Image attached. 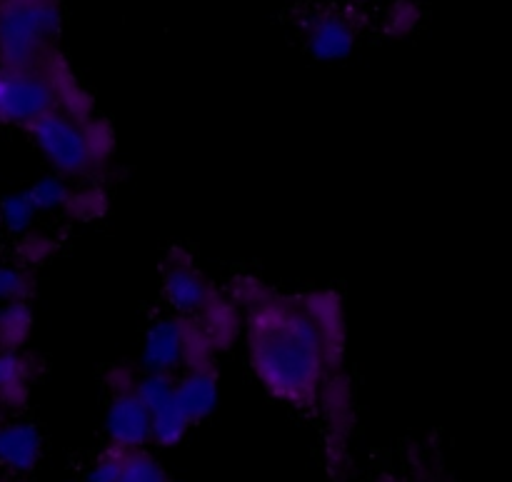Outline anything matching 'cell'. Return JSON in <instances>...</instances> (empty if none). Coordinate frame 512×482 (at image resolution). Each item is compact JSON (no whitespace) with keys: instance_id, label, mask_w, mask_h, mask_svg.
Here are the masks:
<instances>
[{"instance_id":"5b68a950","label":"cell","mask_w":512,"mask_h":482,"mask_svg":"<svg viewBox=\"0 0 512 482\" xmlns=\"http://www.w3.org/2000/svg\"><path fill=\"white\" fill-rule=\"evenodd\" d=\"M315 413L325 423V460L335 478H343L350 465V435L355 425V400L348 380L338 373L330 375L320 393Z\"/></svg>"},{"instance_id":"8992f818","label":"cell","mask_w":512,"mask_h":482,"mask_svg":"<svg viewBox=\"0 0 512 482\" xmlns=\"http://www.w3.org/2000/svg\"><path fill=\"white\" fill-rule=\"evenodd\" d=\"M160 293L165 305L178 318H198L210 300L215 298L218 288L208 280V275L198 268L193 255L175 248L165 258L163 275H160Z\"/></svg>"},{"instance_id":"4fadbf2b","label":"cell","mask_w":512,"mask_h":482,"mask_svg":"<svg viewBox=\"0 0 512 482\" xmlns=\"http://www.w3.org/2000/svg\"><path fill=\"white\" fill-rule=\"evenodd\" d=\"M243 318V310L228 298V293L218 290L215 298L208 303V308H205L195 320L203 325V330L208 333V338L213 340L218 353H223V350L233 348V345L243 338Z\"/></svg>"},{"instance_id":"e0dca14e","label":"cell","mask_w":512,"mask_h":482,"mask_svg":"<svg viewBox=\"0 0 512 482\" xmlns=\"http://www.w3.org/2000/svg\"><path fill=\"white\" fill-rule=\"evenodd\" d=\"M33 330V310L28 303L0 305V350H23Z\"/></svg>"},{"instance_id":"603a6c76","label":"cell","mask_w":512,"mask_h":482,"mask_svg":"<svg viewBox=\"0 0 512 482\" xmlns=\"http://www.w3.org/2000/svg\"><path fill=\"white\" fill-rule=\"evenodd\" d=\"M85 133H88V145L90 155H93L95 173H100L115 155V130L108 120L93 115V118L85 120Z\"/></svg>"},{"instance_id":"6da1fadb","label":"cell","mask_w":512,"mask_h":482,"mask_svg":"<svg viewBox=\"0 0 512 482\" xmlns=\"http://www.w3.org/2000/svg\"><path fill=\"white\" fill-rule=\"evenodd\" d=\"M248 365L260 388L288 408H318L325 380L333 375L320 335L300 298L278 295L243 318Z\"/></svg>"},{"instance_id":"484cf974","label":"cell","mask_w":512,"mask_h":482,"mask_svg":"<svg viewBox=\"0 0 512 482\" xmlns=\"http://www.w3.org/2000/svg\"><path fill=\"white\" fill-rule=\"evenodd\" d=\"M420 23V8L413 0H398L390 5L388 15H385V25H388L390 35H408L410 30L418 28Z\"/></svg>"},{"instance_id":"7a4b0ae2","label":"cell","mask_w":512,"mask_h":482,"mask_svg":"<svg viewBox=\"0 0 512 482\" xmlns=\"http://www.w3.org/2000/svg\"><path fill=\"white\" fill-rule=\"evenodd\" d=\"M60 0H0V68H38L55 50Z\"/></svg>"},{"instance_id":"d4e9b609","label":"cell","mask_w":512,"mask_h":482,"mask_svg":"<svg viewBox=\"0 0 512 482\" xmlns=\"http://www.w3.org/2000/svg\"><path fill=\"white\" fill-rule=\"evenodd\" d=\"M55 240L48 233H38V230H30V233L20 235V265L25 268H33V265L45 263L55 255Z\"/></svg>"},{"instance_id":"4316f807","label":"cell","mask_w":512,"mask_h":482,"mask_svg":"<svg viewBox=\"0 0 512 482\" xmlns=\"http://www.w3.org/2000/svg\"><path fill=\"white\" fill-rule=\"evenodd\" d=\"M120 460H123V450L105 448L98 458L93 460V465L85 473L83 482H115L120 473Z\"/></svg>"},{"instance_id":"44dd1931","label":"cell","mask_w":512,"mask_h":482,"mask_svg":"<svg viewBox=\"0 0 512 482\" xmlns=\"http://www.w3.org/2000/svg\"><path fill=\"white\" fill-rule=\"evenodd\" d=\"M135 395L153 413V410L163 408L170 400H175V375L140 370V378L135 383Z\"/></svg>"},{"instance_id":"7c38bea8","label":"cell","mask_w":512,"mask_h":482,"mask_svg":"<svg viewBox=\"0 0 512 482\" xmlns=\"http://www.w3.org/2000/svg\"><path fill=\"white\" fill-rule=\"evenodd\" d=\"M220 400L218 368H185L175 375V403L193 425L215 413Z\"/></svg>"},{"instance_id":"d6986e66","label":"cell","mask_w":512,"mask_h":482,"mask_svg":"<svg viewBox=\"0 0 512 482\" xmlns=\"http://www.w3.org/2000/svg\"><path fill=\"white\" fill-rule=\"evenodd\" d=\"M38 215L40 213L35 210L28 190H18V193H10L8 198L0 200V225L18 238L33 230Z\"/></svg>"},{"instance_id":"277c9868","label":"cell","mask_w":512,"mask_h":482,"mask_svg":"<svg viewBox=\"0 0 512 482\" xmlns=\"http://www.w3.org/2000/svg\"><path fill=\"white\" fill-rule=\"evenodd\" d=\"M55 110V95L43 68H0V125L28 130Z\"/></svg>"},{"instance_id":"cb8c5ba5","label":"cell","mask_w":512,"mask_h":482,"mask_svg":"<svg viewBox=\"0 0 512 482\" xmlns=\"http://www.w3.org/2000/svg\"><path fill=\"white\" fill-rule=\"evenodd\" d=\"M225 293H228V298L233 300L245 315L248 310L258 308V305H263L265 300L273 298L275 290L270 288L265 280H260L258 275H240V278H235L233 283H230V288L225 290Z\"/></svg>"},{"instance_id":"3957f363","label":"cell","mask_w":512,"mask_h":482,"mask_svg":"<svg viewBox=\"0 0 512 482\" xmlns=\"http://www.w3.org/2000/svg\"><path fill=\"white\" fill-rule=\"evenodd\" d=\"M30 140L50 165V173L80 183L95 178L93 155H90L85 120L73 118L63 110H50L28 128Z\"/></svg>"},{"instance_id":"7402d4cb","label":"cell","mask_w":512,"mask_h":482,"mask_svg":"<svg viewBox=\"0 0 512 482\" xmlns=\"http://www.w3.org/2000/svg\"><path fill=\"white\" fill-rule=\"evenodd\" d=\"M33 293V275L25 265L0 263V305L28 303Z\"/></svg>"},{"instance_id":"83f0119b","label":"cell","mask_w":512,"mask_h":482,"mask_svg":"<svg viewBox=\"0 0 512 482\" xmlns=\"http://www.w3.org/2000/svg\"><path fill=\"white\" fill-rule=\"evenodd\" d=\"M140 378V370L130 363H120L115 368L108 370L105 375V388H108L110 395L120 393H135V383Z\"/></svg>"},{"instance_id":"9a60e30c","label":"cell","mask_w":512,"mask_h":482,"mask_svg":"<svg viewBox=\"0 0 512 482\" xmlns=\"http://www.w3.org/2000/svg\"><path fill=\"white\" fill-rule=\"evenodd\" d=\"M110 208L108 193L100 183H95V178L80 180L70 188L68 203H65L63 213L70 220H78V223H93V220L103 218Z\"/></svg>"},{"instance_id":"ba28073f","label":"cell","mask_w":512,"mask_h":482,"mask_svg":"<svg viewBox=\"0 0 512 482\" xmlns=\"http://www.w3.org/2000/svg\"><path fill=\"white\" fill-rule=\"evenodd\" d=\"M105 435H108V448L123 453L150 448V410L140 403L138 395H110L105 410Z\"/></svg>"},{"instance_id":"f1b7e54d","label":"cell","mask_w":512,"mask_h":482,"mask_svg":"<svg viewBox=\"0 0 512 482\" xmlns=\"http://www.w3.org/2000/svg\"><path fill=\"white\" fill-rule=\"evenodd\" d=\"M375 482H398L395 478H380V480H375Z\"/></svg>"},{"instance_id":"8fae6325","label":"cell","mask_w":512,"mask_h":482,"mask_svg":"<svg viewBox=\"0 0 512 482\" xmlns=\"http://www.w3.org/2000/svg\"><path fill=\"white\" fill-rule=\"evenodd\" d=\"M43 458V435L33 423L8 420L0 423V468L10 478H23L33 473Z\"/></svg>"},{"instance_id":"5bb4252c","label":"cell","mask_w":512,"mask_h":482,"mask_svg":"<svg viewBox=\"0 0 512 482\" xmlns=\"http://www.w3.org/2000/svg\"><path fill=\"white\" fill-rule=\"evenodd\" d=\"M33 375V360L25 358L20 350H0V403L5 408L25 403Z\"/></svg>"},{"instance_id":"ffe728a7","label":"cell","mask_w":512,"mask_h":482,"mask_svg":"<svg viewBox=\"0 0 512 482\" xmlns=\"http://www.w3.org/2000/svg\"><path fill=\"white\" fill-rule=\"evenodd\" d=\"M70 188H73V183H70V180L60 178V175H55V173H48V175H43V178L35 180V183L25 190H28L30 200H33V205L38 213H55V210H60V213H63L65 203H68Z\"/></svg>"},{"instance_id":"30bf717a","label":"cell","mask_w":512,"mask_h":482,"mask_svg":"<svg viewBox=\"0 0 512 482\" xmlns=\"http://www.w3.org/2000/svg\"><path fill=\"white\" fill-rule=\"evenodd\" d=\"M140 370L168 375L183 370V318L168 313L148 325L140 345Z\"/></svg>"},{"instance_id":"52a82bcc","label":"cell","mask_w":512,"mask_h":482,"mask_svg":"<svg viewBox=\"0 0 512 482\" xmlns=\"http://www.w3.org/2000/svg\"><path fill=\"white\" fill-rule=\"evenodd\" d=\"M358 18L353 10L338 5L315 8L303 20V43L315 60L335 63L345 60L358 45Z\"/></svg>"},{"instance_id":"9c48e42d","label":"cell","mask_w":512,"mask_h":482,"mask_svg":"<svg viewBox=\"0 0 512 482\" xmlns=\"http://www.w3.org/2000/svg\"><path fill=\"white\" fill-rule=\"evenodd\" d=\"M298 298L308 318L313 320L315 330H318L330 368H333V373H338L340 365H343L345 343H348V338H345L348 325H345L343 300L333 290H313V293L298 295Z\"/></svg>"},{"instance_id":"2e32d148","label":"cell","mask_w":512,"mask_h":482,"mask_svg":"<svg viewBox=\"0 0 512 482\" xmlns=\"http://www.w3.org/2000/svg\"><path fill=\"white\" fill-rule=\"evenodd\" d=\"M190 428H193V423L188 420V415L178 408L175 400H170L168 405L150 413V445L175 448V445L183 443Z\"/></svg>"},{"instance_id":"ac0fdd59","label":"cell","mask_w":512,"mask_h":482,"mask_svg":"<svg viewBox=\"0 0 512 482\" xmlns=\"http://www.w3.org/2000/svg\"><path fill=\"white\" fill-rule=\"evenodd\" d=\"M115 482H175L165 465L150 453L148 448L143 450H130L123 453L120 460V473Z\"/></svg>"}]
</instances>
